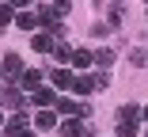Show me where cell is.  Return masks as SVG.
I'll return each mask as SVG.
<instances>
[{"instance_id":"cell-1","label":"cell","mask_w":148,"mask_h":137,"mask_svg":"<svg viewBox=\"0 0 148 137\" xmlns=\"http://www.w3.org/2000/svg\"><path fill=\"white\" fill-rule=\"evenodd\" d=\"M38 27L61 34V31H65V8H61V4H42V8H38Z\"/></svg>"},{"instance_id":"cell-2","label":"cell","mask_w":148,"mask_h":137,"mask_svg":"<svg viewBox=\"0 0 148 137\" xmlns=\"http://www.w3.org/2000/svg\"><path fill=\"white\" fill-rule=\"evenodd\" d=\"M53 111L61 114V122H65V118H87V114H91V107H87V103H80V99H72V95H61Z\"/></svg>"},{"instance_id":"cell-3","label":"cell","mask_w":148,"mask_h":137,"mask_svg":"<svg viewBox=\"0 0 148 137\" xmlns=\"http://www.w3.org/2000/svg\"><path fill=\"white\" fill-rule=\"evenodd\" d=\"M57 129H61V137H91V133H95L91 118H65Z\"/></svg>"},{"instance_id":"cell-4","label":"cell","mask_w":148,"mask_h":137,"mask_svg":"<svg viewBox=\"0 0 148 137\" xmlns=\"http://www.w3.org/2000/svg\"><path fill=\"white\" fill-rule=\"evenodd\" d=\"M0 72H4V80H8V84H19V76L27 72V65H23V57H19V53H4V65H0Z\"/></svg>"},{"instance_id":"cell-5","label":"cell","mask_w":148,"mask_h":137,"mask_svg":"<svg viewBox=\"0 0 148 137\" xmlns=\"http://www.w3.org/2000/svg\"><path fill=\"white\" fill-rule=\"evenodd\" d=\"M0 103L12 107V111H23V88L19 84H4L0 88Z\"/></svg>"},{"instance_id":"cell-6","label":"cell","mask_w":148,"mask_h":137,"mask_svg":"<svg viewBox=\"0 0 148 137\" xmlns=\"http://www.w3.org/2000/svg\"><path fill=\"white\" fill-rule=\"evenodd\" d=\"M42 80H46V72H42V69H27V72L19 76V88H23V92H31V95H34L38 88H46V84H42Z\"/></svg>"},{"instance_id":"cell-7","label":"cell","mask_w":148,"mask_h":137,"mask_svg":"<svg viewBox=\"0 0 148 137\" xmlns=\"http://www.w3.org/2000/svg\"><path fill=\"white\" fill-rule=\"evenodd\" d=\"M49 80H53L57 92H72V88H76V72H72V69H53Z\"/></svg>"},{"instance_id":"cell-8","label":"cell","mask_w":148,"mask_h":137,"mask_svg":"<svg viewBox=\"0 0 148 137\" xmlns=\"http://www.w3.org/2000/svg\"><path fill=\"white\" fill-rule=\"evenodd\" d=\"M57 99H61V95H57V88H38V92L31 95V103H34V107H42V111H53Z\"/></svg>"},{"instance_id":"cell-9","label":"cell","mask_w":148,"mask_h":137,"mask_svg":"<svg viewBox=\"0 0 148 137\" xmlns=\"http://www.w3.org/2000/svg\"><path fill=\"white\" fill-rule=\"evenodd\" d=\"M53 42H57V38H53L49 31H34V34H31V50H34V53H49Z\"/></svg>"},{"instance_id":"cell-10","label":"cell","mask_w":148,"mask_h":137,"mask_svg":"<svg viewBox=\"0 0 148 137\" xmlns=\"http://www.w3.org/2000/svg\"><path fill=\"white\" fill-rule=\"evenodd\" d=\"M137 118H140V107L137 103H122L114 111V122H137Z\"/></svg>"},{"instance_id":"cell-11","label":"cell","mask_w":148,"mask_h":137,"mask_svg":"<svg viewBox=\"0 0 148 137\" xmlns=\"http://www.w3.org/2000/svg\"><path fill=\"white\" fill-rule=\"evenodd\" d=\"M15 27H23V31H31V34L42 31V27H38V12H19L15 15Z\"/></svg>"},{"instance_id":"cell-12","label":"cell","mask_w":148,"mask_h":137,"mask_svg":"<svg viewBox=\"0 0 148 137\" xmlns=\"http://www.w3.org/2000/svg\"><path fill=\"white\" fill-rule=\"evenodd\" d=\"M114 57H118V53H114L110 46H99V50H95V69H103V72H106V69L114 65Z\"/></svg>"},{"instance_id":"cell-13","label":"cell","mask_w":148,"mask_h":137,"mask_svg":"<svg viewBox=\"0 0 148 137\" xmlns=\"http://www.w3.org/2000/svg\"><path fill=\"white\" fill-rule=\"evenodd\" d=\"M72 65L76 69H91L95 65V50H72Z\"/></svg>"},{"instance_id":"cell-14","label":"cell","mask_w":148,"mask_h":137,"mask_svg":"<svg viewBox=\"0 0 148 137\" xmlns=\"http://www.w3.org/2000/svg\"><path fill=\"white\" fill-rule=\"evenodd\" d=\"M4 129H31V114L27 111H12V118H8Z\"/></svg>"},{"instance_id":"cell-15","label":"cell","mask_w":148,"mask_h":137,"mask_svg":"<svg viewBox=\"0 0 148 137\" xmlns=\"http://www.w3.org/2000/svg\"><path fill=\"white\" fill-rule=\"evenodd\" d=\"M34 126H38V129H53V126H61V122H57V111H38V114H34Z\"/></svg>"},{"instance_id":"cell-16","label":"cell","mask_w":148,"mask_h":137,"mask_svg":"<svg viewBox=\"0 0 148 137\" xmlns=\"http://www.w3.org/2000/svg\"><path fill=\"white\" fill-rule=\"evenodd\" d=\"M49 53H53V61H61V65H65V61H72V50H69V42H65V38H57Z\"/></svg>"},{"instance_id":"cell-17","label":"cell","mask_w":148,"mask_h":137,"mask_svg":"<svg viewBox=\"0 0 148 137\" xmlns=\"http://www.w3.org/2000/svg\"><path fill=\"white\" fill-rule=\"evenodd\" d=\"M76 95H91V92H99L95 88V80H91V72H87V76H76V88H72Z\"/></svg>"},{"instance_id":"cell-18","label":"cell","mask_w":148,"mask_h":137,"mask_svg":"<svg viewBox=\"0 0 148 137\" xmlns=\"http://www.w3.org/2000/svg\"><path fill=\"white\" fill-rule=\"evenodd\" d=\"M122 15H125L122 4H110V8H106V27H118V23H122Z\"/></svg>"},{"instance_id":"cell-19","label":"cell","mask_w":148,"mask_h":137,"mask_svg":"<svg viewBox=\"0 0 148 137\" xmlns=\"http://www.w3.org/2000/svg\"><path fill=\"white\" fill-rule=\"evenodd\" d=\"M8 23H15V8L12 4H0V31H4Z\"/></svg>"},{"instance_id":"cell-20","label":"cell","mask_w":148,"mask_h":137,"mask_svg":"<svg viewBox=\"0 0 148 137\" xmlns=\"http://www.w3.org/2000/svg\"><path fill=\"white\" fill-rule=\"evenodd\" d=\"M129 65H133V69H144V65H148V53H144V50H129Z\"/></svg>"},{"instance_id":"cell-21","label":"cell","mask_w":148,"mask_h":137,"mask_svg":"<svg viewBox=\"0 0 148 137\" xmlns=\"http://www.w3.org/2000/svg\"><path fill=\"white\" fill-rule=\"evenodd\" d=\"M91 80H95V88L103 92V88H110V72H103V69H95L91 72Z\"/></svg>"},{"instance_id":"cell-22","label":"cell","mask_w":148,"mask_h":137,"mask_svg":"<svg viewBox=\"0 0 148 137\" xmlns=\"http://www.w3.org/2000/svg\"><path fill=\"white\" fill-rule=\"evenodd\" d=\"M118 137H137V122H118Z\"/></svg>"},{"instance_id":"cell-23","label":"cell","mask_w":148,"mask_h":137,"mask_svg":"<svg viewBox=\"0 0 148 137\" xmlns=\"http://www.w3.org/2000/svg\"><path fill=\"white\" fill-rule=\"evenodd\" d=\"M4 137H38L34 129H4Z\"/></svg>"},{"instance_id":"cell-24","label":"cell","mask_w":148,"mask_h":137,"mask_svg":"<svg viewBox=\"0 0 148 137\" xmlns=\"http://www.w3.org/2000/svg\"><path fill=\"white\" fill-rule=\"evenodd\" d=\"M140 118H144V122H148V107H140Z\"/></svg>"},{"instance_id":"cell-25","label":"cell","mask_w":148,"mask_h":137,"mask_svg":"<svg viewBox=\"0 0 148 137\" xmlns=\"http://www.w3.org/2000/svg\"><path fill=\"white\" fill-rule=\"evenodd\" d=\"M4 126H8V118H4V114H0V129H4Z\"/></svg>"},{"instance_id":"cell-26","label":"cell","mask_w":148,"mask_h":137,"mask_svg":"<svg viewBox=\"0 0 148 137\" xmlns=\"http://www.w3.org/2000/svg\"><path fill=\"white\" fill-rule=\"evenodd\" d=\"M0 84H4V72H0Z\"/></svg>"},{"instance_id":"cell-27","label":"cell","mask_w":148,"mask_h":137,"mask_svg":"<svg viewBox=\"0 0 148 137\" xmlns=\"http://www.w3.org/2000/svg\"><path fill=\"white\" fill-rule=\"evenodd\" d=\"M144 137H148V133H144Z\"/></svg>"},{"instance_id":"cell-28","label":"cell","mask_w":148,"mask_h":137,"mask_svg":"<svg viewBox=\"0 0 148 137\" xmlns=\"http://www.w3.org/2000/svg\"><path fill=\"white\" fill-rule=\"evenodd\" d=\"M144 53H148V50H144Z\"/></svg>"}]
</instances>
